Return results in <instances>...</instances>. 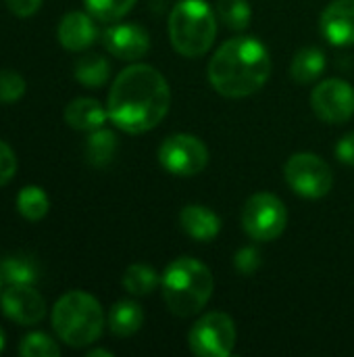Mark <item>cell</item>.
I'll list each match as a JSON object with an SVG mask.
<instances>
[{
	"label": "cell",
	"instance_id": "7",
	"mask_svg": "<svg viewBox=\"0 0 354 357\" xmlns=\"http://www.w3.org/2000/svg\"><path fill=\"white\" fill-rule=\"evenodd\" d=\"M238 331L223 312H209L194 322L188 335L192 354L198 357H227L236 347Z\"/></svg>",
	"mask_w": 354,
	"mask_h": 357
},
{
	"label": "cell",
	"instance_id": "26",
	"mask_svg": "<svg viewBox=\"0 0 354 357\" xmlns=\"http://www.w3.org/2000/svg\"><path fill=\"white\" fill-rule=\"evenodd\" d=\"M19 354L23 357H58L61 347L44 333H31L21 339Z\"/></svg>",
	"mask_w": 354,
	"mask_h": 357
},
{
	"label": "cell",
	"instance_id": "17",
	"mask_svg": "<svg viewBox=\"0 0 354 357\" xmlns=\"http://www.w3.org/2000/svg\"><path fill=\"white\" fill-rule=\"evenodd\" d=\"M144 324V312L136 301H119L111 307L108 328L115 337L127 339L136 335Z\"/></svg>",
	"mask_w": 354,
	"mask_h": 357
},
{
	"label": "cell",
	"instance_id": "27",
	"mask_svg": "<svg viewBox=\"0 0 354 357\" xmlns=\"http://www.w3.org/2000/svg\"><path fill=\"white\" fill-rule=\"evenodd\" d=\"M27 90L23 75L15 69H0V102H17Z\"/></svg>",
	"mask_w": 354,
	"mask_h": 357
},
{
	"label": "cell",
	"instance_id": "10",
	"mask_svg": "<svg viewBox=\"0 0 354 357\" xmlns=\"http://www.w3.org/2000/svg\"><path fill=\"white\" fill-rule=\"evenodd\" d=\"M311 107L325 123H346L354 115V88L338 77L323 79L311 94Z\"/></svg>",
	"mask_w": 354,
	"mask_h": 357
},
{
	"label": "cell",
	"instance_id": "24",
	"mask_svg": "<svg viewBox=\"0 0 354 357\" xmlns=\"http://www.w3.org/2000/svg\"><path fill=\"white\" fill-rule=\"evenodd\" d=\"M217 17L221 19V23H225V27L244 31L250 23L252 10H250L248 0H219Z\"/></svg>",
	"mask_w": 354,
	"mask_h": 357
},
{
	"label": "cell",
	"instance_id": "21",
	"mask_svg": "<svg viewBox=\"0 0 354 357\" xmlns=\"http://www.w3.org/2000/svg\"><path fill=\"white\" fill-rule=\"evenodd\" d=\"M73 75L88 88H100L111 77V63L102 54H86L75 63Z\"/></svg>",
	"mask_w": 354,
	"mask_h": 357
},
{
	"label": "cell",
	"instance_id": "11",
	"mask_svg": "<svg viewBox=\"0 0 354 357\" xmlns=\"http://www.w3.org/2000/svg\"><path fill=\"white\" fill-rule=\"evenodd\" d=\"M2 314L19 326L40 324L46 316V301L33 284H10L0 299Z\"/></svg>",
	"mask_w": 354,
	"mask_h": 357
},
{
	"label": "cell",
	"instance_id": "20",
	"mask_svg": "<svg viewBox=\"0 0 354 357\" xmlns=\"http://www.w3.org/2000/svg\"><path fill=\"white\" fill-rule=\"evenodd\" d=\"M325 71V54L319 48H303L294 54L290 73L298 84H311Z\"/></svg>",
	"mask_w": 354,
	"mask_h": 357
},
{
	"label": "cell",
	"instance_id": "19",
	"mask_svg": "<svg viewBox=\"0 0 354 357\" xmlns=\"http://www.w3.org/2000/svg\"><path fill=\"white\" fill-rule=\"evenodd\" d=\"M117 136L111 130L98 128L94 132H90L88 140H86V159L90 165L94 167H106L117 153Z\"/></svg>",
	"mask_w": 354,
	"mask_h": 357
},
{
	"label": "cell",
	"instance_id": "8",
	"mask_svg": "<svg viewBox=\"0 0 354 357\" xmlns=\"http://www.w3.org/2000/svg\"><path fill=\"white\" fill-rule=\"evenodd\" d=\"M288 186L305 199H321L334 186V172L321 157L313 153H296L284 165Z\"/></svg>",
	"mask_w": 354,
	"mask_h": 357
},
{
	"label": "cell",
	"instance_id": "3",
	"mask_svg": "<svg viewBox=\"0 0 354 357\" xmlns=\"http://www.w3.org/2000/svg\"><path fill=\"white\" fill-rule=\"evenodd\" d=\"M213 274L211 270L194 257L173 259L161 278L163 299L173 316L190 318L207 307L213 295Z\"/></svg>",
	"mask_w": 354,
	"mask_h": 357
},
{
	"label": "cell",
	"instance_id": "23",
	"mask_svg": "<svg viewBox=\"0 0 354 357\" xmlns=\"http://www.w3.org/2000/svg\"><path fill=\"white\" fill-rule=\"evenodd\" d=\"M17 209L27 222H40L50 209V199L40 186H25L17 195Z\"/></svg>",
	"mask_w": 354,
	"mask_h": 357
},
{
	"label": "cell",
	"instance_id": "12",
	"mask_svg": "<svg viewBox=\"0 0 354 357\" xmlns=\"http://www.w3.org/2000/svg\"><path fill=\"white\" fill-rule=\"evenodd\" d=\"M106 50L121 61H138L150 50V36L138 23H115L104 29Z\"/></svg>",
	"mask_w": 354,
	"mask_h": 357
},
{
	"label": "cell",
	"instance_id": "1",
	"mask_svg": "<svg viewBox=\"0 0 354 357\" xmlns=\"http://www.w3.org/2000/svg\"><path fill=\"white\" fill-rule=\"evenodd\" d=\"M171 107L167 79L152 65H129L123 69L108 92V119L127 134H144L156 128Z\"/></svg>",
	"mask_w": 354,
	"mask_h": 357
},
{
	"label": "cell",
	"instance_id": "6",
	"mask_svg": "<svg viewBox=\"0 0 354 357\" xmlns=\"http://www.w3.org/2000/svg\"><path fill=\"white\" fill-rule=\"evenodd\" d=\"M286 226V205L271 192H257L242 207V228L252 241L271 243L284 234Z\"/></svg>",
	"mask_w": 354,
	"mask_h": 357
},
{
	"label": "cell",
	"instance_id": "18",
	"mask_svg": "<svg viewBox=\"0 0 354 357\" xmlns=\"http://www.w3.org/2000/svg\"><path fill=\"white\" fill-rule=\"evenodd\" d=\"M40 278V270L29 255H8L0 259V280L10 284H33Z\"/></svg>",
	"mask_w": 354,
	"mask_h": 357
},
{
	"label": "cell",
	"instance_id": "30",
	"mask_svg": "<svg viewBox=\"0 0 354 357\" xmlns=\"http://www.w3.org/2000/svg\"><path fill=\"white\" fill-rule=\"evenodd\" d=\"M4 2L8 10L15 13L17 17H31L42 6V0H4Z\"/></svg>",
	"mask_w": 354,
	"mask_h": 357
},
{
	"label": "cell",
	"instance_id": "33",
	"mask_svg": "<svg viewBox=\"0 0 354 357\" xmlns=\"http://www.w3.org/2000/svg\"><path fill=\"white\" fill-rule=\"evenodd\" d=\"M2 349H4V331L0 328V354H2Z\"/></svg>",
	"mask_w": 354,
	"mask_h": 357
},
{
	"label": "cell",
	"instance_id": "25",
	"mask_svg": "<svg viewBox=\"0 0 354 357\" xmlns=\"http://www.w3.org/2000/svg\"><path fill=\"white\" fill-rule=\"evenodd\" d=\"M138 0H83L88 13L104 23H115L125 17Z\"/></svg>",
	"mask_w": 354,
	"mask_h": 357
},
{
	"label": "cell",
	"instance_id": "5",
	"mask_svg": "<svg viewBox=\"0 0 354 357\" xmlns=\"http://www.w3.org/2000/svg\"><path fill=\"white\" fill-rule=\"evenodd\" d=\"M217 38V15L204 0H179L169 15V40L188 59L202 56Z\"/></svg>",
	"mask_w": 354,
	"mask_h": 357
},
{
	"label": "cell",
	"instance_id": "22",
	"mask_svg": "<svg viewBox=\"0 0 354 357\" xmlns=\"http://www.w3.org/2000/svg\"><path fill=\"white\" fill-rule=\"evenodd\" d=\"M159 284H161V278H159L156 270L146 264H134L123 274V289L136 297L150 295Z\"/></svg>",
	"mask_w": 354,
	"mask_h": 357
},
{
	"label": "cell",
	"instance_id": "15",
	"mask_svg": "<svg viewBox=\"0 0 354 357\" xmlns=\"http://www.w3.org/2000/svg\"><path fill=\"white\" fill-rule=\"evenodd\" d=\"M179 226L190 238L211 243L221 232V218L204 205H186L179 211Z\"/></svg>",
	"mask_w": 354,
	"mask_h": 357
},
{
	"label": "cell",
	"instance_id": "28",
	"mask_svg": "<svg viewBox=\"0 0 354 357\" xmlns=\"http://www.w3.org/2000/svg\"><path fill=\"white\" fill-rule=\"evenodd\" d=\"M234 266L242 276H252L261 268V253L255 247H244L234 255Z\"/></svg>",
	"mask_w": 354,
	"mask_h": 357
},
{
	"label": "cell",
	"instance_id": "32",
	"mask_svg": "<svg viewBox=\"0 0 354 357\" xmlns=\"http://www.w3.org/2000/svg\"><path fill=\"white\" fill-rule=\"evenodd\" d=\"M88 357H113L111 351H106V349H94V351H90Z\"/></svg>",
	"mask_w": 354,
	"mask_h": 357
},
{
	"label": "cell",
	"instance_id": "13",
	"mask_svg": "<svg viewBox=\"0 0 354 357\" xmlns=\"http://www.w3.org/2000/svg\"><path fill=\"white\" fill-rule=\"evenodd\" d=\"M323 38L334 46L354 44V0L330 2L319 19Z\"/></svg>",
	"mask_w": 354,
	"mask_h": 357
},
{
	"label": "cell",
	"instance_id": "29",
	"mask_svg": "<svg viewBox=\"0 0 354 357\" xmlns=\"http://www.w3.org/2000/svg\"><path fill=\"white\" fill-rule=\"evenodd\" d=\"M15 172H17L15 151L6 142L0 140V186L8 184L15 178Z\"/></svg>",
	"mask_w": 354,
	"mask_h": 357
},
{
	"label": "cell",
	"instance_id": "31",
	"mask_svg": "<svg viewBox=\"0 0 354 357\" xmlns=\"http://www.w3.org/2000/svg\"><path fill=\"white\" fill-rule=\"evenodd\" d=\"M336 157L346 163V165H354V132L342 136L336 144Z\"/></svg>",
	"mask_w": 354,
	"mask_h": 357
},
{
	"label": "cell",
	"instance_id": "4",
	"mask_svg": "<svg viewBox=\"0 0 354 357\" xmlns=\"http://www.w3.org/2000/svg\"><path fill=\"white\" fill-rule=\"evenodd\" d=\"M52 328L65 345L81 349L100 339L104 312L90 293L69 291L52 307Z\"/></svg>",
	"mask_w": 354,
	"mask_h": 357
},
{
	"label": "cell",
	"instance_id": "9",
	"mask_svg": "<svg viewBox=\"0 0 354 357\" xmlns=\"http://www.w3.org/2000/svg\"><path fill=\"white\" fill-rule=\"evenodd\" d=\"M159 161L169 174L192 178L207 167L209 149L200 138L192 134H173L159 146Z\"/></svg>",
	"mask_w": 354,
	"mask_h": 357
},
{
	"label": "cell",
	"instance_id": "14",
	"mask_svg": "<svg viewBox=\"0 0 354 357\" xmlns=\"http://www.w3.org/2000/svg\"><path fill=\"white\" fill-rule=\"evenodd\" d=\"M58 42L63 48L71 52H79L90 48L96 38H98V27L92 19V15H86L81 10H71L67 13L56 29Z\"/></svg>",
	"mask_w": 354,
	"mask_h": 357
},
{
	"label": "cell",
	"instance_id": "16",
	"mask_svg": "<svg viewBox=\"0 0 354 357\" xmlns=\"http://www.w3.org/2000/svg\"><path fill=\"white\" fill-rule=\"evenodd\" d=\"M108 119V111L96 98H75L65 107V121L69 128L79 132H94L104 128Z\"/></svg>",
	"mask_w": 354,
	"mask_h": 357
},
{
	"label": "cell",
	"instance_id": "2",
	"mask_svg": "<svg viewBox=\"0 0 354 357\" xmlns=\"http://www.w3.org/2000/svg\"><path fill=\"white\" fill-rule=\"evenodd\" d=\"M271 75V56L259 38L240 36L223 42L209 63L211 86L227 98H246Z\"/></svg>",
	"mask_w": 354,
	"mask_h": 357
}]
</instances>
